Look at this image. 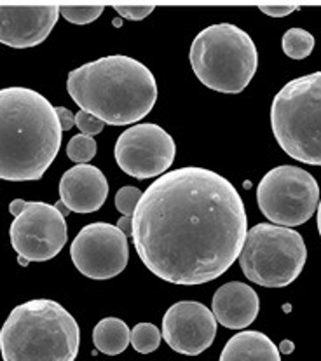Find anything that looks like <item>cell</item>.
I'll return each mask as SVG.
<instances>
[{
	"mask_svg": "<svg viewBox=\"0 0 321 361\" xmlns=\"http://www.w3.org/2000/svg\"><path fill=\"white\" fill-rule=\"evenodd\" d=\"M246 234L245 202L236 187L199 166L161 175L142 194L131 219L142 262L173 285L220 278L239 259Z\"/></svg>",
	"mask_w": 321,
	"mask_h": 361,
	"instance_id": "6da1fadb",
	"label": "cell"
},
{
	"mask_svg": "<svg viewBox=\"0 0 321 361\" xmlns=\"http://www.w3.org/2000/svg\"><path fill=\"white\" fill-rule=\"evenodd\" d=\"M56 109L28 87L0 90V180L35 182L61 147Z\"/></svg>",
	"mask_w": 321,
	"mask_h": 361,
	"instance_id": "7a4b0ae2",
	"label": "cell"
},
{
	"mask_svg": "<svg viewBox=\"0 0 321 361\" xmlns=\"http://www.w3.org/2000/svg\"><path fill=\"white\" fill-rule=\"evenodd\" d=\"M66 90L80 110L110 126L138 123L157 102L154 73L124 54L99 58L72 70Z\"/></svg>",
	"mask_w": 321,
	"mask_h": 361,
	"instance_id": "3957f363",
	"label": "cell"
},
{
	"mask_svg": "<svg viewBox=\"0 0 321 361\" xmlns=\"http://www.w3.org/2000/svg\"><path fill=\"white\" fill-rule=\"evenodd\" d=\"M79 344L75 318L47 298L14 307L0 330L4 361H75Z\"/></svg>",
	"mask_w": 321,
	"mask_h": 361,
	"instance_id": "277c9868",
	"label": "cell"
},
{
	"mask_svg": "<svg viewBox=\"0 0 321 361\" xmlns=\"http://www.w3.org/2000/svg\"><path fill=\"white\" fill-rule=\"evenodd\" d=\"M190 66L210 90L238 94L252 82L258 68L257 46L245 30L219 23L199 32L190 46Z\"/></svg>",
	"mask_w": 321,
	"mask_h": 361,
	"instance_id": "5b68a950",
	"label": "cell"
},
{
	"mask_svg": "<svg viewBox=\"0 0 321 361\" xmlns=\"http://www.w3.org/2000/svg\"><path fill=\"white\" fill-rule=\"evenodd\" d=\"M271 128L291 159L321 166V72L297 77L271 105Z\"/></svg>",
	"mask_w": 321,
	"mask_h": 361,
	"instance_id": "8992f818",
	"label": "cell"
},
{
	"mask_svg": "<svg viewBox=\"0 0 321 361\" xmlns=\"http://www.w3.org/2000/svg\"><path fill=\"white\" fill-rule=\"evenodd\" d=\"M238 260L245 278L252 283L265 288H283L301 276L308 248L297 231L258 224L246 234Z\"/></svg>",
	"mask_w": 321,
	"mask_h": 361,
	"instance_id": "52a82bcc",
	"label": "cell"
},
{
	"mask_svg": "<svg viewBox=\"0 0 321 361\" xmlns=\"http://www.w3.org/2000/svg\"><path fill=\"white\" fill-rule=\"evenodd\" d=\"M320 185L315 176L298 166H278L264 175L257 187L262 215L281 227L308 222L320 204Z\"/></svg>",
	"mask_w": 321,
	"mask_h": 361,
	"instance_id": "ba28073f",
	"label": "cell"
},
{
	"mask_svg": "<svg viewBox=\"0 0 321 361\" xmlns=\"http://www.w3.org/2000/svg\"><path fill=\"white\" fill-rule=\"evenodd\" d=\"M11 245L28 262L54 259L66 243L65 216L47 202H27L9 229Z\"/></svg>",
	"mask_w": 321,
	"mask_h": 361,
	"instance_id": "9c48e42d",
	"label": "cell"
},
{
	"mask_svg": "<svg viewBox=\"0 0 321 361\" xmlns=\"http://www.w3.org/2000/svg\"><path fill=\"white\" fill-rule=\"evenodd\" d=\"M70 257L77 271L86 278L112 279L128 265V235L112 224H90L72 241Z\"/></svg>",
	"mask_w": 321,
	"mask_h": 361,
	"instance_id": "30bf717a",
	"label": "cell"
},
{
	"mask_svg": "<svg viewBox=\"0 0 321 361\" xmlns=\"http://www.w3.org/2000/svg\"><path fill=\"white\" fill-rule=\"evenodd\" d=\"M116 163L136 180H149L168 171L176 156L175 140L152 123L136 124L117 138Z\"/></svg>",
	"mask_w": 321,
	"mask_h": 361,
	"instance_id": "8fae6325",
	"label": "cell"
},
{
	"mask_svg": "<svg viewBox=\"0 0 321 361\" xmlns=\"http://www.w3.org/2000/svg\"><path fill=\"white\" fill-rule=\"evenodd\" d=\"M215 335V316L201 302H176L162 318V338L180 355H201L213 344Z\"/></svg>",
	"mask_w": 321,
	"mask_h": 361,
	"instance_id": "7c38bea8",
	"label": "cell"
},
{
	"mask_svg": "<svg viewBox=\"0 0 321 361\" xmlns=\"http://www.w3.org/2000/svg\"><path fill=\"white\" fill-rule=\"evenodd\" d=\"M60 18V7L0 6V44L27 49L42 44Z\"/></svg>",
	"mask_w": 321,
	"mask_h": 361,
	"instance_id": "4fadbf2b",
	"label": "cell"
},
{
	"mask_svg": "<svg viewBox=\"0 0 321 361\" xmlns=\"http://www.w3.org/2000/svg\"><path fill=\"white\" fill-rule=\"evenodd\" d=\"M109 182L91 164H77L63 173L60 180V201L70 212L93 213L105 204Z\"/></svg>",
	"mask_w": 321,
	"mask_h": 361,
	"instance_id": "5bb4252c",
	"label": "cell"
},
{
	"mask_svg": "<svg viewBox=\"0 0 321 361\" xmlns=\"http://www.w3.org/2000/svg\"><path fill=\"white\" fill-rule=\"evenodd\" d=\"M260 311V300L252 286L241 281L225 283L215 292L212 312L217 323L231 330H243L252 325Z\"/></svg>",
	"mask_w": 321,
	"mask_h": 361,
	"instance_id": "9a60e30c",
	"label": "cell"
},
{
	"mask_svg": "<svg viewBox=\"0 0 321 361\" xmlns=\"http://www.w3.org/2000/svg\"><path fill=\"white\" fill-rule=\"evenodd\" d=\"M219 361H281L279 349L262 331L245 330L231 337Z\"/></svg>",
	"mask_w": 321,
	"mask_h": 361,
	"instance_id": "2e32d148",
	"label": "cell"
},
{
	"mask_svg": "<svg viewBox=\"0 0 321 361\" xmlns=\"http://www.w3.org/2000/svg\"><path fill=\"white\" fill-rule=\"evenodd\" d=\"M131 330L119 318H105L95 326L93 342L97 351L109 356H117L126 351Z\"/></svg>",
	"mask_w": 321,
	"mask_h": 361,
	"instance_id": "e0dca14e",
	"label": "cell"
},
{
	"mask_svg": "<svg viewBox=\"0 0 321 361\" xmlns=\"http://www.w3.org/2000/svg\"><path fill=\"white\" fill-rule=\"evenodd\" d=\"M315 37L304 28H290L283 35V53L291 60H304L315 49Z\"/></svg>",
	"mask_w": 321,
	"mask_h": 361,
	"instance_id": "ac0fdd59",
	"label": "cell"
},
{
	"mask_svg": "<svg viewBox=\"0 0 321 361\" xmlns=\"http://www.w3.org/2000/svg\"><path fill=\"white\" fill-rule=\"evenodd\" d=\"M129 344L140 355H149V353H154L159 348L161 331L152 323H138L136 326H133Z\"/></svg>",
	"mask_w": 321,
	"mask_h": 361,
	"instance_id": "d6986e66",
	"label": "cell"
},
{
	"mask_svg": "<svg viewBox=\"0 0 321 361\" xmlns=\"http://www.w3.org/2000/svg\"><path fill=\"white\" fill-rule=\"evenodd\" d=\"M97 142L93 136L75 135L70 138L66 145V156L75 164H87L95 156H97Z\"/></svg>",
	"mask_w": 321,
	"mask_h": 361,
	"instance_id": "ffe728a7",
	"label": "cell"
},
{
	"mask_svg": "<svg viewBox=\"0 0 321 361\" xmlns=\"http://www.w3.org/2000/svg\"><path fill=\"white\" fill-rule=\"evenodd\" d=\"M105 11L103 4H91V6H60V16L73 25H87L97 21Z\"/></svg>",
	"mask_w": 321,
	"mask_h": 361,
	"instance_id": "44dd1931",
	"label": "cell"
},
{
	"mask_svg": "<svg viewBox=\"0 0 321 361\" xmlns=\"http://www.w3.org/2000/svg\"><path fill=\"white\" fill-rule=\"evenodd\" d=\"M142 190L136 187H123L117 190L116 194V208L123 213L124 216H129L135 213L136 206H138L140 199H142Z\"/></svg>",
	"mask_w": 321,
	"mask_h": 361,
	"instance_id": "7402d4cb",
	"label": "cell"
},
{
	"mask_svg": "<svg viewBox=\"0 0 321 361\" xmlns=\"http://www.w3.org/2000/svg\"><path fill=\"white\" fill-rule=\"evenodd\" d=\"M114 9H116V13L119 14V16L126 18V20L140 21L143 20V18L149 16V14L156 9V6H154V4H133V6L131 4H116Z\"/></svg>",
	"mask_w": 321,
	"mask_h": 361,
	"instance_id": "603a6c76",
	"label": "cell"
},
{
	"mask_svg": "<svg viewBox=\"0 0 321 361\" xmlns=\"http://www.w3.org/2000/svg\"><path fill=\"white\" fill-rule=\"evenodd\" d=\"M75 126L83 131V135L95 136V135H99V133L103 131L105 123H103V121H99L98 117L91 116V114L84 112V110H79L75 116Z\"/></svg>",
	"mask_w": 321,
	"mask_h": 361,
	"instance_id": "cb8c5ba5",
	"label": "cell"
},
{
	"mask_svg": "<svg viewBox=\"0 0 321 361\" xmlns=\"http://www.w3.org/2000/svg\"><path fill=\"white\" fill-rule=\"evenodd\" d=\"M297 4H258V9L272 18L289 16L290 13H293V11L297 9Z\"/></svg>",
	"mask_w": 321,
	"mask_h": 361,
	"instance_id": "d4e9b609",
	"label": "cell"
},
{
	"mask_svg": "<svg viewBox=\"0 0 321 361\" xmlns=\"http://www.w3.org/2000/svg\"><path fill=\"white\" fill-rule=\"evenodd\" d=\"M54 109H56L58 119H60V124H61V130L63 131L72 130V128L75 126V116H73L68 109H65V106H54Z\"/></svg>",
	"mask_w": 321,
	"mask_h": 361,
	"instance_id": "484cf974",
	"label": "cell"
},
{
	"mask_svg": "<svg viewBox=\"0 0 321 361\" xmlns=\"http://www.w3.org/2000/svg\"><path fill=\"white\" fill-rule=\"evenodd\" d=\"M25 204H27V201H23V199H14V201L9 204L11 215H14V216L20 215V213L23 212Z\"/></svg>",
	"mask_w": 321,
	"mask_h": 361,
	"instance_id": "4316f807",
	"label": "cell"
},
{
	"mask_svg": "<svg viewBox=\"0 0 321 361\" xmlns=\"http://www.w3.org/2000/svg\"><path fill=\"white\" fill-rule=\"evenodd\" d=\"M117 227H119V229L126 235H131V219H129V216H123V219H119Z\"/></svg>",
	"mask_w": 321,
	"mask_h": 361,
	"instance_id": "83f0119b",
	"label": "cell"
},
{
	"mask_svg": "<svg viewBox=\"0 0 321 361\" xmlns=\"http://www.w3.org/2000/svg\"><path fill=\"white\" fill-rule=\"evenodd\" d=\"M279 353H283V355H291V353L295 351V344L291 341H283L281 344H279Z\"/></svg>",
	"mask_w": 321,
	"mask_h": 361,
	"instance_id": "f1b7e54d",
	"label": "cell"
},
{
	"mask_svg": "<svg viewBox=\"0 0 321 361\" xmlns=\"http://www.w3.org/2000/svg\"><path fill=\"white\" fill-rule=\"evenodd\" d=\"M54 208H56L58 209V212H60L61 213V215H63V216H66V215H68V213H70V209L68 208H66V206L63 204V202H61V201H58L56 202V204H54Z\"/></svg>",
	"mask_w": 321,
	"mask_h": 361,
	"instance_id": "f546056e",
	"label": "cell"
},
{
	"mask_svg": "<svg viewBox=\"0 0 321 361\" xmlns=\"http://www.w3.org/2000/svg\"><path fill=\"white\" fill-rule=\"evenodd\" d=\"M318 232L321 235V197H320V204H318Z\"/></svg>",
	"mask_w": 321,
	"mask_h": 361,
	"instance_id": "4dcf8cb0",
	"label": "cell"
},
{
	"mask_svg": "<svg viewBox=\"0 0 321 361\" xmlns=\"http://www.w3.org/2000/svg\"><path fill=\"white\" fill-rule=\"evenodd\" d=\"M18 264H20V265H23V267H27V265L30 264V262H28L27 259H23V257H18Z\"/></svg>",
	"mask_w": 321,
	"mask_h": 361,
	"instance_id": "1f68e13d",
	"label": "cell"
},
{
	"mask_svg": "<svg viewBox=\"0 0 321 361\" xmlns=\"http://www.w3.org/2000/svg\"><path fill=\"white\" fill-rule=\"evenodd\" d=\"M283 311H285V312H290V304H286L285 307H283Z\"/></svg>",
	"mask_w": 321,
	"mask_h": 361,
	"instance_id": "d6a6232c",
	"label": "cell"
},
{
	"mask_svg": "<svg viewBox=\"0 0 321 361\" xmlns=\"http://www.w3.org/2000/svg\"><path fill=\"white\" fill-rule=\"evenodd\" d=\"M114 25H116V27H121V20H114Z\"/></svg>",
	"mask_w": 321,
	"mask_h": 361,
	"instance_id": "836d02e7",
	"label": "cell"
}]
</instances>
